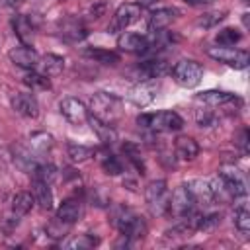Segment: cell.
<instances>
[{"instance_id": "6da1fadb", "label": "cell", "mask_w": 250, "mask_h": 250, "mask_svg": "<svg viewBox=\"0 0 250 250\" xmlns=\"http://www.w3.org/2000/svg\"><path fill=\"white\" fill-rule=\"evenodd\" d=\"M88 111H92L94 117H98V119L113 125L121 117V113H123V102L115 94L96 92L92 96V100H90V109Z\"/></svg>"}, {"instance_id": "7a4b0ae2", "label": "cell", "mask_w": 250, "mask_h": 250, "mask_svg": "<svg viewBox=\"0 0 250 250\" xmlns=\"http://www.w3.org/2000/svg\"><path fill=\"white\" fill-rule=\"evenodd\" d=\"M137 125L154 133H170V131H180L184 127V119L176 111H156V113H141L137 117Z\"/></svg>"}, {"instance_id": "3957f363", "label": "cell", "mask_w": 250, "mask_h": 250, "mask_svg": "<svg viewBox=\"0 0 250 250\" xmlns=\"http://www.w3.org/2000/svg\"><path fill=\"white\" fill-rule=\"evenodd\" d=\"M172 76L174 80L182 86V88H195L201 78H203V66L197 62V61H180L174 64L172 68Z\"/></svg>"}, {"instance_id": "277c9868", "label": "cell", "mask_w": 250, "mask_h": 250, "mask_svg": "<svg viewBox=\"0 0 250 250\" xmlns=\"http://www.w3.org/2000/svg\"><path fill=\"white\" fill-rule=\"evenodd\" d=\"M207 55L227 66H232V68H246L248 62H250V55L244 51V49H234V47H209L207 49Z\"/></svg>"}, {"instance_id": "5b68a950", "label": "cell", "mask_w": 250, "mask_h": 250, "mask_svg": "<svg viewBox=\"0 0 250 250\" xmlns=\"http://www.w3.org/2000/svg\"><path fill=\"white\" fill-rule=\"evenodd\" d=\"M168 186L164 180H152L145 189V199L154 215L168 213Z\"/></svg>"}, {"instance_id": "8992f818", "label": "cell", "mask_w": 250, "mask_h": 250, "mask_svg": "<svg viewBox=\"0 0 250 250\" xmlns=\"http://www.w3.org/2000/svg\"><path fill=\"white\" fill-rule=\"evenodd\" d=\"M193 205H195V199H193V195H191V191L186 184L178 186L172 191V195L168 197V213H172L178 219H184V217L191 215Z\"/></svg>"}, {"instance_id": "52a82bcc", "label": "cell", "mask_w": 250, "mask_h": 250, "mask_svg": "<svg viewBox=\"0 0 250 250\" xmlns=\"http://www.w3.org/2000/svg\"><path fill=\"white\" fill-rule=\"evenodd\" d=\"M141 10H143V6L137 4V2H125V4H121L113 12V18H111V23H109V31H113V33L125 31L129 25H133L141 18Z\"/></svg>"}, {"instance_id": "ba28073f", "label": "cell", "mask_w": 250, "mask_h": 250, "mask_svg": "<svg viewBox=\"0 0 250 250\" xmlns=\"http://www.w3.org/2000/svg\"><path fill=\"white\" fill-rule=\"evenodd\" d=\"M115 223H117V229H119V232L129 240H133V238H143L145 236V232H146V225H145V221H143V217H139V215H135V213H131V211H127V209H123L121 211V215L115 219Z\"/></svg>"}, {"instance_id": "9c48e42d", "label": "cell", "mask_w": 250, "mask_h": 250, "mask_svg": "<svg viewBox=\"0 0 250 250\" xmlns=\"http://www.w3.org/2000/svg\"><path fill=\"white\" fill-rule=\"evenodd\" d=\"M59 109H61V115H62L68 123H72V125H80V123L88 121V107H86V104H84L82 100H78V98H72V96H70V98L61 100Z\"/></svg>"}, {"instance_id": "30bf717a", "label": "cell", "mask_w": 250, "mask_h": 250, "mask_svg": "<svg viewBox=\"0 0 250 250\" xmlns=\"http://www.w3.org/2000/svg\"><path fill=\"white\" fill-rule=\"evenodd\" d=\"M8 57H10V61L16 66H20L23 70H33L37 66V61H39L37 51L31 45H23V43L18 45V47H14V49H10Z\"/></svg>"}, {"instance_id": "8fae6325", "label": "cell", "mask_w": 250, "mask_h": 250, "mask_svg": "<svg viewBox=\"0 0 250 250\" xmlns=\"http://www.w3.org/2000/svg\"><path fill=\"white\" fill-rule=\"evenodd\" d=\"M219 176L225 182V186H227V189H229L232 199L246 195V182H244V178H242V174L238 170H234L232 166H223Z\"/></svg>"}, {"instance_id": "7c38bea8", "label": "cell", "mask_w": 250, "mask_h": 250, "mask_svg": "<svg viewBox=\"0 0 250 250\" xmlns=\"http://www.w3.org/2000/svg\"><path fill=\"white\" fill-rule=\"evenodd\" d=\"M117 45L121 51L125 53H146L150 49V41L148 37L141 35V33H131V31H123L117 39Z\"/></svg>"}, {"instance_id": "4fadbf2b", "label": "cell", "mask_w": 250, "mask_h": 250, "mask_svg": "<svg viewBox=\"0 0 250 250\" xmlns=\"http://www.w3.org/2000/svg\"><path fill=\"white\" fill-rule=\"evenodd\" d=\"M12 107L16 109V113L23 115V117H37L39 115V104L37 98L31 92H18L12 98Z\"/></svg>"}, {"instance_id": "5bb4252c", "label": "cell", "mask_w": 250, "mask_h": 250, "mask_svg": "<svg viewBox=\"0 0 250 250\" xmlns=\"http://www.w3.org/2000/svg\"><path fill=\"white\" fill-rule=\"evenodd\" d=\"M37 72L51 78V76H59L62 70H64V59L61 55H55V53H47L43 57H39L37 61Z\"/></svg>"}, {"instance_id": "9a60e30c", "label": "cell", "mask_w": 250, "mask_h": 250, "mask_svg": "<svg viewBox=\"0 0 250 250\" xmlns=\"http://www.w3.org/2000/svg\"><path fill=\"white\" fill-rule=\"evenodd\" d=\"M176 16H178L176 8H158V10H154L148 18V31H152V33L164 31L176 20Z\"/></svg>"}, {"instance_id": "2e32d148", "label": "cell", "mask_w": 250, "mask_h": 250, "mask_svg": "<svg viewBox=\"0 0 250 250\" xmlns=\"http://www.w3.org/2000/svg\"><path fill=\"white\" fill-rule=\"evenodd\" d=\"M80 215H82V203L78 199H74V197L64 199L57 209V221H61V223H64L68 227L74 225L80 219Z\"/></svg>"}, {"instance_id": "e0dca14e", "label": "cell", "mask_w": 250, "mask_h": 250, "mask_svg": "<svg viewBox=\"0 0 250 250\" xmlns=\"http://www.w3.org/2000/svg\"><path fill=\"white\" fill-rule=\"evenodd\" d=\"M31 193H33V201L43 209V211H51L53 209V191H51V184L43 182V180H33L31 184Z\"/></svg>"}, {"instance_id": "ac0fdd59", "label": "cell", "mask_w": 250, "mask_h": 250, "mask_svg": "<svg viewBox=\"0 0 250 250\" xmlns=\"http://www.w3.org/2000/svg\"><path fill=\"white\" fill-rule=\"evenodd\" d=\"M168 70V64L160 59H152V61H145L137 66V76L139 80H154V78H160L162 74H166Z\"/></svg>"}, {"instance_id": "d6986e66", "label": "cell", "mask_w": 250, "mask_h": 250, "mask_svg": "<svg viewBox=\"0 0 250 250\" xmlns=\"http://www.w3.org/2000/svg\"><path fill=\"white\" fill-rule=\"evenodd\" d=\"M154 94H156V86L150 84V80H145L141 84H137L131 92H129V100L139 105V107H146L152 100H154Z\"/></svg>"}, {"instance_id": "ffe728a7", "label": "cell", "mask_w": 250, "mask_h": 250, "mask_svg": "<svg viewBox=\"0 0 250 250\" xmlns=\"http://www.w3.org/2000/svg\"><path fill=\"white\" fill-rule=\"evenodd\" d=\"M195 199V203H203V205H211L215 203L213 199V191H211V186H209V180H203V178H195L191 182L186 184Z\"/></svg>"}, {"instance_id": "44dd1931", "label": "cell", "mask_w": 250, "mask_h": 250, "mask_svg": "<svg viewBox=\"0 0 250 250\" xmlns=\"http://www.w3.org/2000/svg\"><path fill=\"white\" fill-rule=\"evenodd\" d=\"M12 25H14V33L18 35V39H20L23 45H29V43L33 41L35 25H33V21H31L27 16H23V14L16 16V18L12 20Z\"/></svg>"}, {"instance_id": "7402d4cb", "label": "cell", "mask_w": 250, "mask_h": 250, "mask_svg": "<svg viewBox=\"0 0 250 250\" xmlns=\"http://www.w3.org/2000/svg\"><path fill=\"white\" fill-rule=\"evenodd\" d=\"M88 123L104 145H111V143L117 141V131L113 129V125H109V123H105V121H102L94 115H88Z\"/></svg>"}, {"instance_id": "603a6c76", "label": "cell", "mask_w": 250, "mask_h": 250, "mask_svg": "<svg viewBox=\"0 0 250 250\" xmlns=\"http://www.w3.org/2000/svg\"><path fill=\"white\" fill-rule=\"evenodd\" d=\"M33 203H35V201H33V195H31V193H27V191L16 193L14 199H12V219L18 223L21 217H25V215L31 211Z\"/></svg>"}, {"instance_id": "cb8c5ba5", "label": "cell", "mask_w": 250, "mask_h": 250, "mask_svg": "<svg viewBox=\"0 0 250 250\" xmlns=\"http://www.w3.org/2000/svg\"><path fill=\"white\" fill-rule=\"evenodd\" d=\"M86 27L78 20H66L61 23V37L68 43H78L86 37Z\"/></svg>"}, {"instance_id": "d4e9b609", "label": "cell", "mask_w": 250, "mask_h": 250, "mask_svg": "<svg viewBox=\"0 0 250 250\" xmlns=\"http://www.w3.org/2000/svg\"><path fill=\"white\" fill-rule=\"evenodd\" d=\"M174 150L180 160H193L199 154V145L191 137H178L174 143Z\"/></svg>"}, {"instance_id": "484cf974", "label": "cell", "mask_w": 250, "mask_h": 250, "mask_svg": "<svg viewBox=\"0 0 250 250\" xmlns=\"http://www.w3.org/2000/svg\"><path fill=\"white\" fill-rule=\"evenodd\" d=\"M197 100L205 105H211V107H219V105H227L230 102H234V94L230 92H223V90H207V92H201L197 96Z\"/></svg>"}, {"instance_id": "4316f807", "label": "cell", "mask_w": 250, "mask_h": 250, "mask_svg": "<svg viewBox=\"0 0 250 250\" xmlns=\"http://www.w3.org/2000/svg\"><path fill=\"white\" fill-rule=\"evenodd\" d=\"M84 57L94 61V62H100V64H115L119 62V55L113 53V51H107V49H100V47H92V49H86L84 51Z\"/></svg>"}, {"instance_id": "83f0119b", "label": "cell", "mask_w": 250, "mask_h": 250, "mask_svg": "<svg viewBox=\"0 0 250 250\" xmlns=\"http://www.w3.org/2000/svg\"><path fill=\"white\" fill-rule=\"evenodd\" d=\"M14 160H16V164L20 166V168H23V170H35V166H37V162H35V152L31 150V148H25V146H21V145H18V146H14Z\"/></svg>"}, {"instance_id": "f1b7e54d", "label": "cell", "mask_w": 250, "mask_h": 250, "mask_svg": "<svg viewBox=\"0 0 250 250\" xmlns=\"http://www.w3.org/2000/svg\"><path fill=\"white\" fill-rule=\"evenodd\" d=\"M234 227L242 236H248L250 232V211L246 205H238L234 209Z\"/></svg>"}, {"instance_id": "f546056e", "label": "cell", "mask_w": 250, "mask_h": 250, "mask_svg": "<svg viewBox=\"0 0 250 250\" xmlns=\"http://www.w3.org/2000/svg\"><path fill=\"white\" fill-rule=\"evenodd\" d=\"M240 39H242V33L234 27H225L215 37L217 45H221V47H234V43H238Z\"/></svg>"}, {"instance_id": "4dcf8cb0", "label": "cell", "mask_w": 250, "mask_h": 250, "mask_svg": "<svg viewBox=\"0 0 250 250\" xmlns=\"http://www.w3.org/2000/svg\"><path fill=\"white\" fill-rule=\"evenodd\" d=\"M29 146L33 152H47L53 146V137L47 133H33L29 137Z\"/></svg>"}, {"instance_id": "1f68e13d", "label": "cell", "mask_w": 250, "mask_h": 250, "mask_svg": "<svg viewBox=\"0 0 250 250\" xmlns=\"http://www.w3.org/2000/svg\"><path fill=\"white\" fill-rule=\"evenodd\" d=\"M98 244V238H94L92 234H78V236H74L72 240H68L66 242V248H72V250H90V248H94Z\"/></svg>"}, {"instance_id": "d6a6232c", "label": "cell", "mask_w": 250, "mask_h": 250, "mask_svg": "<svg viewBox=\"0 0 250 250\" xmlns=\"http://www.w3.org/2000/svg\"><path fill=\"white\" fill-rule=\"evenodd\" d=\"M66 154H68V158L72 162H86L92 156V148H88L84 145H72L70 143L68 148H66Z\"/></svg>"}, {"instance_id": "836d02e7", "label": "cell", "mask_w": 250, "mask_h": 250, "mask_svg": "<svg viewBox=\"0 0 250 250\" xmlns=\"http://www.w3.org/2000/svg\"><path fill=\"white\" fill-rule=\"evenodd\" d=\"M102 168H104V172L109 174V176H119V174L123 172V162L119 160V156L107 154V156L102 158Z\"/></svg>"}, {"instance_id": "e575fe53", "label": "cell", "mask_w": 250, "mask_h": 250, "mask_svg": "<svg viewBox=\"0 0 250 250\" xmlns=\"http://www.w3.org/2000/svg\"><path fill=\"white\" fill-rule=\"evenodd\" d=\"M33 174H35L37 180H43L47 184H53L59 172H57V168L53 164H37L35 170H33Z\"/></svg>"}, {"instance_id": "d590c367", "label": "cell", "mask_w": 250, "mask_h": 250, "mask_svg": "<svg viewBox=\"0 0 250 250\" xmlns=\"http://www.w3.org/2000/svg\"><path fill=\"white\" fill-rule=\"evenodd\" d=\"M221 223V215L219 213H213V215H207V217H197V225H195V230H213L217 225Z\"/></svg>"}, {"instance_id": "8d00e7d4", "label": "cell", "mask_w": 250, "mask_h": 250, "mask_svg": "<svg viewBox=\"0 0 250 250\" xmlns=\"http://www.w3.org/2000/svg\"><path fill=\"white\" fill-rule=\"evenodd\" d=\"M23 82H25L27 86H31V88H49V78L43 76V74H39V72L27 74V76L23 78Z\"/></svg>"}, {"instance_id": "74e56055", "label": "cell", "mask_w": 250, "mask_h": 250, "mask_svg": "<svg viewBox=\"0 0 250 250\" xmlns=\"http://www.w3.org/2000/svg\"><path fill=\"white\" fill-rule=\"evenodd\" d=\"M195 119H197V125H199V127H213V125L217 123V115H215L213 111H209V109L197 111V113H195Z\"/></svg>"}, {"instance_id": "f35d334b", "label": "cell", "mask_w": 250, "mask_h": 250, "mask_svg": "<svg viewBox=\"0 0 250 250\" xmlns=\"http://www.w3.org/2000/svg\"><path fill=\"white\" fill-rule=\"evenodd\" d=\"M246 141H248V131H246V129H242V131H240V135H238V139H236V145H238L242 150H246Z\"/></svg>"}, {"instance_id": "ab89813d", "label": "cell", "mask_w": 250, "mask_h": 250, "mask_svg": "<svg viewBox=\"0 0 250 250\" xmlns=\"http://www.w3.org/2000/svg\"><path fill=\"white\" fill-rule=\"evenodd\" d=\"M184 2H189V4H197V2H201V0H184Z\"/></svg>"}]
</instances>
